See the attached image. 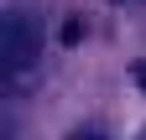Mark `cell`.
Listing matches in <instances>:
<instances>
[{
  "label": "cell",
  "instance_id": "2",
  "mask_svg": "<svg viewBox=\"0 0 146 140\" xmlns=\"http://www.w3.org/2000/svg\"><path fill=\"white\" fill-rule=\"evenodd\" d=\"M136 83H141V88H146V62H141V67H136Z\"/></svg>",
  "mask_w": 146,
  "mask_h": 140
},
{
  "label": "cell",
  "instance_id": "1",
  "mask_svg": "<svg viewBox=\"0 0 146 140\" xmlns=\"http://www.w3.org/2000/svg\"><path fill=\"white\" fill-rule=\"evenodd\" d=\"M42 52V31L31 16H11L5 21V62L11 67H31V57Z\"/></svg>",
  "mask_w": 146,
  "mask_h": 140
}]
</instances>
